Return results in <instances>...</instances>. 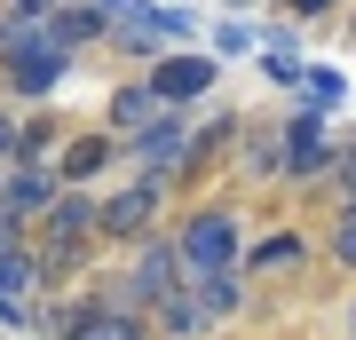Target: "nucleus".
Masks as SVG:
<instances>
[{"instance_id":"1","label":"nucleus","mask_w":356,"mask_h":340,"mask_svg":"<svg viewBox=\"0 0 356 340\" xmlns=\"http://www.w3.org/2000/svg\"><path fill=\"white\" fill-rule=\"evenodd\" d=\"M95 8H103V24H119L127 48H166V40L191 32V16H182V8H151V0H95Z\"/></svg>"},{"instance_id":"2","label":"nucleus","mask_w":356,"mask_h":340,"mask_svg":"<svg viewBox=\"0 0 356 340\" xmlns=\"http://www.w3.org/2000/svg\"><path fill=\"white\" fill-rule=\"evenodd\" d=\"M206 88H214V63H206V56H166V63H159V79H151L159 111H182V103H198Z\"/></svg>"},{"instance_id":"3","label":"nucleus","mask_w":356,"mask_h":340,"mask_svg":"<svg viewBox=\"0 0 356 340\" xmlns=\"http://www.w3.org/2000/svg\"><path fill=\"white\" fill-rule=\"evenodd\" d=\"M229 253H238V222L229 214H198L191 238H182V261L191 269H229Z\"/></svg>"},{"instance_id":"4","label":"nucleus","mask_w":356,"mask_h":340,"mask_svg":"<svg viewBox=\"0 0 356 340\" xmlns=\"http://www.w3.org/2000/svg\"><path fill=\"white\" fill-rule=\"evenodd\" d=\"M135 159L151 166V175L182 166V159H191V135H182V119H151V127H135Z\"/></svg>"},{"instance_id":"5","label":"nucleus","mask_w":356,"mask_h":340,"mask_svg":"<svg viewBox=\"0 0 356 340\" xmlns=\"http://www.w3.org/2000/svg\"><path fill=\"white\" fill-rule=\"evenodd\" d=\"M151 206H159V175L135 182V190H119V198L95 214V229H143V222H151Z\"/></svg>"},{"instance_id":"6","label":"nucleus","mask_w":356,"mask_h":340,"mask_svg":"<svg viewBox=\"0 0 356 340\" xmlns=\"http://www.w3.org/2000/svg\"><path fill=\"white\" fill-rule=\"evenodd\" d=\"M285 166H293V175H325V127L317 119H293V135H285Z\"/></svg>"},{"instance_id":"7","label":"nucleus","mask_w":356,"mask_h":340,"mask_svg":"<svg viewBox=\"0 0 356 340\" xmlns=\"http://www.w3.org/2000/svg\"><path fill=\"white\" fill-rule=\"evenodd\" d=\"M40 277V269L24 261L16 245H0V316H24V285Z\"/></svg>"},{"instance_id":"8","label":"nucleus","mask_w":356,"mask_h":340,"mask_svg":"<svg viewBox=\"0 0 356 340\" xmlns=\"http://www.w3.org/2000/svg\"><path fill=\"white\" fill-rule=\"evenodd\" d=\"M166 277H175V245H151L143 269H135V301H166V293H175Z\"/></svg>"},{"instance_id":"9","label":"nucleus","mask_w":356,"mask_h":340,"mask_svg":"<svg viewBox=\"0 0 356 340\" xmlns=\"http://www.w3.org/2000/svg\"><path fill=\"white\" fill-rule=\"evenodd\" d=\"M88 229H95V206H56V261H72L79 245H88Z\"/></svg>"},{"instance_id":"10","label":"nucleus","mask_w":356,"mask_h":340,"mask_svg":"<svg viewBox=\"0 0 356 340\" xmlns=\"http://www.w3.org/2000/svg\"><path fill=\"white\" fill-rule=\"evenodd\" d=\"M95 24H103V8H64L40 40H48V48H72V40H95Z\"/></svg>"},{"instance_id":"11","label":"nucleus","mask_w":356,"mask_h":340,"mask_svg":"<svg viewBox=\"0 0 356 340\" xmlns=\"http://www.w3.org/2000/svg\"><path fill=\"white\" fill-rule=\"evenodd\" d=\"M48 198H56V190H48V175H16L8 190H0V206H8V214H40Z\"/></svg>"},{"instance_id":"12","label":"nucleus","mask_w":356,"mask_h":340,"mask_svg":"<svg viewBox=\"0 0 356 340\" xmlns=\"http://www.w3.org/2000/svg\"><path fill=\"white\" fill-rule=\"evenodd\" d=\"M103 159H111V143H103V135H88V143L64 159V175H72V182H88V175H103Z\"/></svg>"},{"instance_id":"13","label":"nucleus","mask_w":356,"mask_h":340,"mask_svg":"<svg viewBox=\"0 0 356 340\" xmlns=\"http://www.w3.org/2000/svg\"><path fill=\"white\" fill-rule=\"evenodd\" d=\"M159 119V95L151 88H127V95H119V127H151Z\"/></svg>"},{"instance_id":"14","label":"nucleus","mask_w":356,"mask_h":340,"mask_svg":"<svg viewBox=\"0 0 356 340\" xmlns=\"http://www.w3.org/2000/svg\"><path fill=\"white\" fill-rule=\"evenodd\" d=\"M79 340H143V332H135V316H88Z\"/></svg>"},{"instance_id":"15","label":"nucleus","mask_w":356,"mask_h":340,"mask_svg":"<svg viewBox=\"0 0 356 340\" xmlns=\"http://www.w3.org/2000/svg\"><path fill=\"white\" fill-rule=\"evenodd\" d=\"M332 245H341V261H356V206L341 214V238H332Z\"/></svg>"},{"instance_id":"16","label":"nucleus","mask_w":356,"mask_h":340,"mask_svg":"<svg viewBox=\"0 0 356 340\" xmlns=\"http://www.w3.org/2000/svg\"><path fill=\"white\" fill-rule=\"evenodd\" d=\"M8 151H16V127H8V119H0V159H8Z\"/></svg>"},{"instance_id":"17","label":"nucleus","mask_w":356,"mask_h":340,"mask_svg":"<svg viewBox=\"0 0 356 340\" xmlns=\"http://www.w3.org/2000/svg\"><path fill=\"white\" fill-rule=\"evenodd\" d=\"M16 8H24V16H48V8H56V0H16Z\"/></svg>"},{"instance_id":"18","label":"nucleus","mask_w":356,"mask_h":340,"mask_svg":"<svg viewBox=\"0 0 356 340\" xmlns=\"http://www.w3.org/2000/svg\"><path fill=\"white\" fill-rule=\"evenodd\" d=\"M0 245H16V222H0Z\"/></svg>"},{"instance_id":"19","label":"nucleus","mask_w":356,"mask_h":340,"mask_svg":"<svg viewBox=\"0 0 356 340\" xmlns=\"http://www.w3.org/2000/svg\"><path fill=\"white\" fill-rule=\"evenodd\" d=\"M293 8H332V0H293Z\"/></svg>"},{"instance_id":"20","label":"nucleus","mask_w":356,"mask_h":340,"mask_svg":"<svg viewBox=\"0 0 356 340\" xmlns=\"http://www.w3.org/2000/svg\"><path fill=\"white\" fill-rule=\"evenodd\" d=\"M348 190H356V151H348Z\"/></svg>"}]
</instances>
